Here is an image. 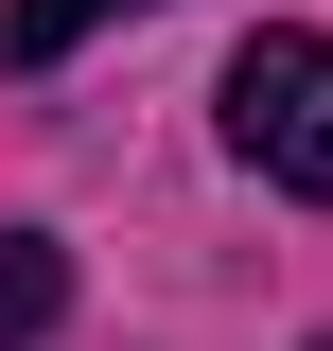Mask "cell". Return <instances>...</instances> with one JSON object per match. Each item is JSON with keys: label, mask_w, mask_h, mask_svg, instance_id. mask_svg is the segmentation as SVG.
<instances>
[{"label": "cell", "mask_w": 333, "mask_h": 351, "mask_svg": "<svg viewBox=\"0 0 333 351\" xmlns=\"http://www.w3.org/2000/svg\"><path fill=\"white\" fill-rule=\"evenodd\" d=\"M228 141H246L281 193H316V211H333V36H298V18H281V36L228 53Z\"/></svg>", "instance_id": "6da1fadb"}, {"label": "cell", "mask_w": 333, "mask_h": 351, "mask_svg": "<svg viewBox=\"0 0 333 351\" xmlns=\"http://www.w3.org/2000/svg\"><path fill=\"white\" fill-rule=\"evenodd\" d=\"M53 316H71V263L36 228H0V334H53Z\"/></svg>", "instance_id": "7a4b0ae2"}, {"label": "cell", "mask_w": 333, "mask_h": 351, "mask_svg": "<svg viewBox=\"0 0 333 351\" xmlns=\"http://www.w3.org/2000/svg\"><path fill=\"white\" fill-rule=\"evenodd\" d=\"M106 18H140V0H18V18H0V53H18V71H53V53L106 36Z\"/></svg>", "instance_id": "3957f363"}]
</instances>
